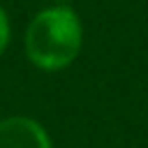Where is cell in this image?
Returning <instances> with one entry per match:
<instances>
[{
	"label": "cell",
	"mask_w": 148,
	"mask_h": 148,
	"mask_svg": "<svg viewBox=\"0 0 148 148\" xmlns=\"http://www.w3.org/2000/svg\"><path fill=\"white\" fill-rule=\"evenodd\" d=\"M72 0H53V5H69Z\"/></svg>",
	"instance_id": "cell-4"
},
{
	"label": "cell",
	"mask_w": 148,
	"mask_h": 148,
	"mask_svg": "<svg viewBox=\"0 0 148 148\" xmlns=\"http://www.w3.org/2000/svg\"><path fill=\"white\" fill-rule=\"evenodd\" d=\"M9 39H12V23H9V16H7V12L0 7V56L7 51V46H9Z\"/></svg>",
	"instance_id": "cell-3"
},
{
	"label": "cell",
	"mask_w": 148,
	"mask_h": 148,
	"mask_svg": "<svg viewBox=\"0 0 148 148\" xmlns=\"http://www.w3.org/2000/svg\"><path fill=\"white\" fill-rule=\"evenodd\" d=\"M30 65L42 72H62L81 53L83 23L69 5H51L39 9L23 37Z\"/></svg>",
	"instance_id": "cell-1"
},
{
	"label": "cell",
	"mask_w": 148,
	"mask_h": 148,
	"mask_svg": "<svg viewBox=\"0 0 148 148\" xmlns=\"http://www.w3.org/2000/svg\"><path fill=\"white\" fill-rule=\"evenodd\" d=\"M0 148H53L46 127L30 116H7L0 120Z\"/></svg>",
	"instance_id": "cell-2"
}]
</instances>
